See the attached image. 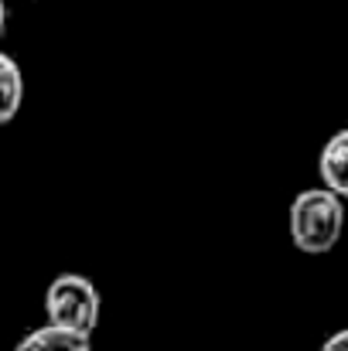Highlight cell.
<instances>
[{
	"instance_id": "obj_3",
	"label": "cell",
	"mask_w": 348,
	"mask_h": 351,
	"mask_svg": "<svg viewBox=\"0 0 348 351\" xmlns=\"http://www.w3.org/2000/svg\"><path fill=\"white\" fill-rule=\"evenodd\" d=\"M318 174H321V184H325L328 191H335L338 198H348V126L338 130V133L321 147Z\"/></svg>"
},
{
	"instance_id": "obj_4",
	"label": "cell",
	"mask_w": 348,
	"mask_h": 351,
	"mask_svg": "<svg viewBox=\"0 0 348 351\" xmlns=\"http://www.w3.org/2000/svg\"><path fill=\"white\" fill-rule=\"evenodd\" d=\"M14 351H93V345H89V335L65 331V328H55V324H41L31 335H24Z\"/></svg>"
},
{
	"instance_id": "obj_7",
	"label": "cell",
	"mask_w": 348,
	"mask_h": 351,
	"mask_svg": "<svg viewBox=\"0 0 348 351\" xmlns=\"http://www.w3.org/2000/svg\"><path fill=\"white\" fill-rule=\"evenodd\" d=\"M3 27H7V7H3V0H0V38H3Z\"/></svg>"
},
{
	"instance_id": "obj_6",
	"label": "cell",
	"mask_w": 348,
	"mask_h": 351,
	"mask_svg": "<svg viewBox=\"0 0 348 351\" xmlns=\"http://www.w3.org/2000/svg\"><path fill=\"white\" fill-rule=\"evenodd\" d=\"M321 351H348V328H342V331H335L325 345H321Z\"/></svg>"
},
{
	"instance_id": "obj_1",
	"label": "cell",
	"mask_w": 348,
	"mask_h": 351,
	"mask_svg": "<svg viewBox=\"0 0 348 351\" xmlns=\"http://www.w3.org/2000/svg\"><path fill=\"white\" fill-rule=\"evenodd\" d=\"M345 232V198L328 188H308L290 202V242L308 256L332 252Z\"/></svg>"
},
{
	"instance_id": "obj_5",
	"label": "cell",
	"mask_w": 348,
	"mask_h": 351,
	"mask_svg": "<svg viewBox=\"0 0 348 351\" xmlns=\"http://www.w3.org/2000/svg\"><path fill=\"white\" fill-rule=\"evenodd\" d=\"M21 103H24V72L10 55L0 51V126H7L21 113Z\"/></svg>"
},
{
	"instance_id": "obj_2",
	"label": "cell",
	"mask_w": 348,
	"mask_h": 351,
	"mask_svg": "<svg viewBox=\"0 0 348 351\" xmlns=\"http://www.w3.org/2000/svg\"><path fill=\"white\" fill-rule=\"evenodd\" d=\"M100 311H103L100 290L82 273H62L45 290V317L55 328L93 335L100 324Z\"/></svg>"
}]
</instances>
